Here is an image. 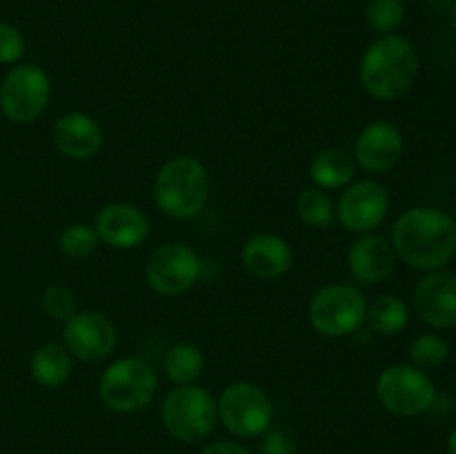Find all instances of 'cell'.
<instances>
[{"label":"cell","mask_w":456,"mask_h":454,"mask_svg":"<svg viewBox=\"0 0 456 454\" xmlns=\"http://www.w3.org/2000/svg\"><path fill=\"white\" fill-rule=\"evenodd\" d=\"M62 343L76 359L98 363L114 352L116 328L101 312H76L65 320Z\"/></svg>","instance_id":"7c38bea8"},{"label":"cell","mask_w":456,"mask_h":454,"mask_svg":"<svg viewBox=\"0 0 456 454\" xmlns=\"http://www.w3.org/2000/svg\"><path fill=\"white\" fill-rule=\"evenodd\" d=\"M218 418L234 436L252 439L270 430L274 421V405L270 396L249 381L230 383L216 401Z\"/></svg>","instance_id":"52a82bcc"},{"label":"cell","mask_w":456,"mask_h":454,"mask_svg":"<svg viewBox=\"0 0 456 454\" xmlns=\"http://www.w3.org/2000/svg\"><path fill=\"white\" fill-rule=\"evenodd\" d=\"M365 319L370 320L374 332L383 334V336H395V334L403 332L405 325H408L410 310L401 296L383 294V296L374 298Z\"/></svg>","instance_id":"44dd1931"},{"label":"cell","mask_w":456,"mask_h":454,"mask_svg":"<svg viewBox=\"0 0 456 454\" xmlns=\"http://www.w3.org/2000/svg\"><path fill=\"white\" fill-rule=\"evenodd\" d=\"M414 310L436 329L456 328V272H428L414 288Z\"/></svg>","instance_id":"4fadbf2b"},{"label":"cell","mask_w":456,"mask_h":454,"mask_svg":"<svg viewBox=\"0 0 456 454\" xmlns=\"http://www.w3.org/2000/svg\"><path fill=\"white\" fill-rule=\"evenodd\" d=\"M31 377L43 387H61L71 377V354L61 343H45L31 356Z\"/></svg>","instance_id":"ffe728a7"},{"label":"cell","mask_w":456,"mask_h":454,"mask_svg":"<svg viewBox=\"0 0 456 454\" xmlns=\"http://www.w3.org/2000/svg\"><path fill=\"white\" fill-rule=\"evenodd\" d=\"M365 20L372 27L374 34H392L405 20V3L403 0H368Z\"/></svg>","instance_id":"d4e9b609"},{"label":"cell","mask_w":456,"mask_h":454,"mask_svg":"<svg viewBox=\"0 0 456 454\" xmlns=\"http://www.w3.org/2000/svg\"><path fill=\"white\" fill-rule=\"evenodd\" d=\"M52 141L62 156L74 160L89 158L102 147V127L85 111H67L53 123Z\"/></svg>","instance_id":"2e32d148"},{"label":"cell","mask_w":456,"mask_h":454,"mask_svg":"<svg viewBox=\"0 0 456 454\" xmlns=\"http://www.w3.org/2000/svg\"><path fill=\"white\" fill-rule=\"evenodd\" d=\"M200 454H254L252 450L245 448L243 443L236 441H214V443L205 445Z\"/></svg>","instance_id":"f546056e"},{"label":"cell","mask_w":456,"mask_h":454,"mask_svg":"<svg viewBox=\"0 0 456 454\" xmlns=\"http://www.w3.org/2000/svg\"><path fill=\"white\" fill-rule=\"evenodd\" d=\"M365 316H368V303L363 294L350 285L321 288L307 307V319L312 328L330 338H341L356 332Z\"/></svg>","instance_id":"ba28073f"},{"label":"cell","mask_w":456,"mask_h":454,"mask_svg":"<svg viewBox=\"0 0 456 454\" xmlns=\"http://www.w3.org/2000/svg\"><path fill=\"white\" fill-rule=\"evenodd\" d=\"M203 352L191 343H178V345L169 347L167 356H165V374L176 385H190L203 374Z\"/></svg>","instance_id":"7402d4cb"},{"label":"cell","mask_w":456,"mask_h":454,"mask_svg":"<svg viewBox=\"0 0 456 454\" xmlns=\"http://www.w3.org/2000/svg\"><path fill=\"white\" fill-rule=\"evenodd\" d=\"M203 261L185 243H165L150 254L145 265L147 285L156 294L176 296L199 280Z\"/></svg>","instance_id":"30bf717a"},{"label":"cell","mask_w":456,"mask_h":454,"mask_svg":"<svg viewBox=\"0 0 456 454\" xmlns=\"http://www.w3.org/2000/svg\"><path fill=\"white\" fill-rule=\"evenodd\" d=\"M450 345L439 334H421L410 345V359L412 365L419 369H436L448 361Z\"/></svg>","instance_id":"cb8c5ba5"},{"label":"cell","mask_w":456,"mask_h":454,"mask_svg":"<svg viewBox=\"0 0 456 454\" xmlns=\"http://www.w3.org/2000/svg\"><path fill=\"white\" fill-rule=\"evenodd\" d=\"M403 134L387 120L370 123L354 142V156L365 172L383 174L396 167L403 156Z\"/></svg>","instance_id":"5bb4252c"},{"label":"cell","mask_w":456,"mask_h":454,"mask_svg":"<svg viewBox=\"0 0 456 454\" xmlns=\"http://www.w3.org/2000/svg\"><path fill=\"white\" fill-rule=\"evenodd\" d=\"M419 76V52L405 36L387 34L363 52L361 87L377 101H396L412 89Z\"/></svg>","instance_id":"7a4b0ae2"},{"label":"cell","mask_w":456,"mask_h":454,"mask_svg":"<svg viewBox=\"0 0 456 454\" xmlns=\"http://www.w3.org/2000/svg\"><path fill=\"white\" fill-rule=\"evenodd\" d=\"M347 265L359 280L381 283L395 272L396 252L390 240L383 236L365 234L352 243L347 252Z\"/></svg>","instance_id":"ac0fdd59"},{"label":"cell","mask_w":456,"mask_h":454,"mask_svg":"<svg viewBox=\"0 0 456 454\" xmlns=\"http://www.w3.org/2000/svg\"><path fill=\"white\" fill-rule=\"evenodd\" d=\"M156 372L145 359L125 356L114 361L102 372L98 383V394L102 403L120 414H132L145 409L156 394Z\"/></svg>","instance_id":"5b68a950"},{"label":"cell","mask_w":456,"mask_h":454,"mask_svg":"<svg viewBox=\"0 0 456 454\" xmlns=\"http://www.w3.org/2000/svg\"><path fill=\"white\" fill-rule=\"evenodd\" d=\"M356 165L350 154L341 150H325L314 156L310 165V178L321 190H341L354 178Z\"/></svg>","instance_id":"d6986e66"},{"label":"cell","mask_w":456,"mask_h":454,"mask_svg":"<svg viewBox=\"0 0 456 454\" xmlns=\"http://www.w3.org/2000/svg\"><path fill=\"white\" fill-rule=\"evenodd\" d=\"M297 214L312 230H328L334 221V203L321 187H307L298 194Z\"/></svg>","instance_id":"603a6c76"},{"label":"cell","mask_w":456,"mask_h":454,"mask_svg":"<svg viewBox=\"0 0 456 454\" xmlns=\"http://www.w3.org/2000/svg\"><path fill=\"white\" fill-rule=\"evenodd\" d=\"M209 199V176L194 156H174L159 169L154 181V200L172 218H191L200 214Z\"/></svg>","instance_id":"3957f363"},{"label":"cell","mask_w":456,"mask_h":454,"mask_svg":"<svg viewBox=\"0 0 456 454\" xmlns=\"http://www.w3.org/2000/svg\"><path fill=\"white\" fill-rule=\"evenodd\" d=\"M377 399L395 417H419L436 401V387L423 369L396 363L383 369L377 381Z\"/></svg>","instance_id":"8992f818"},{"label":"cell","mask_w":456,"mask_h":454,"mask_svg":"<svg viewBox=\"0 0 456 454\" xmlns=\"http://www.w3.org/2000/svg\"><path fill=\"white\" fill-rule=\"evenodd\" d=\"M390 243L405 265L444 270L456 256V221L444 209L412 207L395 221Z\"/></svg>","instance_id":"6da1fadb"},{"label":"cell","mask_w":456,"mask_h":454,"mask_svg":"<svg viewBox=\"0 0 456 454\" xmlns=\"http://www.w3.org/2000/svg\"><path fill=\"white\" fill-rule=\"evenodd\" d=\"M98 234L92 225H85V223H74V225L65 227L61 234V245L62 254L71 258H85L96 249L98 245Z\"/></svg>","instance_id":"484cf974"},{"label":"cell","mask_w":456,"mask_h":454,"mask_svg":"<svg viewBox=\"0 0 456 454\" xmlns=\"http://www.w3.org/2000/svg\"><path fill=\"white\" fill-rule=\"evenodd\" d=\"M428 4H430L432 12L450 13V12H452L454 4H456V0H428Z\"/></svg>","instance_id":"4dcf8cb0"},{"label":"cell","mask_w":456,"mask_h":454,"mask_svg":"<svg viewBox=\"0 0 456 454\" xmlns=\"http://www.w3.org/2000/svg\"><path fill=\"white\" fill-rule=\"evenodd\" d=\"M163 427L183 443H199L208 439L218 421L216 399L205 387L178 385L165 396L160 405Z\"/></svg>","instance_id":"277c9868"},{"label":"cell","mask_w":456,"mask_h":454,"mask_svg":"<svg viewBox=\"0 0 456 454\" xmlns=\"http://www.w3.org/2000/svg\"><path fill=\"white\" fill-rule=\"evenodd\" d=\"M243 258L245 270L256 279L274 280L288 274L292 267L294 254L288 240L281 239L276 234H254L248 243L243 245Z\"/></svg>","instance_id":"e0dca14e"},{"label":"cell","mask_w":456,"mask_h":454,"mask_svg":"<svg viewBox=\"0 0 456 454\" xmlns=\"http://www.w3.org/2000/svg\"><path fill=\"white\" fill-rule=\"evenodd\" d=\"M450 20H452V27L456 29V4L452 7V12H450Z\"/></svg>","instance_id":"d6a6232c"},{"label":"cell","mask_w":456,"mask_h":454,"mask_svg":"<svg viewBox=\"0 0 456 454\" xmlns=\"http://www.w3.org/2000/svg\"><path fill=\"white\" fill-rule=\"evenodd\" d=\"M25 53V38L9 22H0V65H13Z\"/></svg>","instance_id":"83f0119b"},{"label":"cell","mask_w":456,"mask_h":454,"mask_svg":"<svg viewBox=\"0 0 456 454\" xmlns=\"http://www.w3.org/2000/svg\"><path fill=\"white\" fill-rule=\"evenodd\" d=\"M263 454H297V443L294 436L285 427H270L263 432L261 441Z\"/></svg>","instance_id":"f1b7e54d"},{"label":"cell","mask_w":456,"mask_h":454,"mask_svg":"<svg viewBox=\"0 0 456 454\" xmlns=\"http://www.w3.org/2000/svg\"><path fill=\"white\" fill-rule=\"evenodd\" d=\"M94 230L102 243L118 249H132L150 234V218L136 205L110 203L96 214Z\"/></svg>","instance_id":"9a60e30c"},{"label":"cell","mask_w":456,"mask_h":454,"mask_svg":"<svg viewBox=\"0 0 456 454\" xmlns=\"http://www.w3.org/2000/svg\"><path fill=\"white\" fill-rule=\"evenodd\" d=\"M448 454H456V427L452 430V434L448 436Z\"/></svg>","instance_id":"1f68e13d"},{"label":"cell","mask_w":456,"mask_h":454,"mask_svg":"<svg viewBox=\"0 0 456 454\" xmlns=\"http://www.w3.org/2000/svg\"><path fill=\"white\" fill-rule=\"evenodd\" d=\"M76 294L65 285H52L43 294V312L53 320H67L76 314Z\"/></svg>","instance_id":"4316f807"},{"label":"cell","mask_w":456,"mask_h":454,"mask_svg":"<svg viewBox=\"0 0 456 454\" xmlns=\"http://www.w3.org/2000/svg\"><path fill=\"white\" fill-rule=\"evenodd\" d=\"M52 98V83L45 69L38 65L12 67L0 85V109L13 123H31L38 118L49 105Z\"/></svg>","instance_id":"9c48e42d"},{"label":"cell","mask_w":456,"mask_h":454,"mask_svg":"<svg viewBox=\"0 0 456 454\" xmlns=\"http://www.w3.org/2000/svg\"><path fill=\"white\" fill-rule=\"evenodd\" d=\"M387 209H390L387 187L372 178L352 182L337 205L338 221L347 231H372L386 221Z\"/></svg>","instance_id":"8fae6325"}]
</instances>
